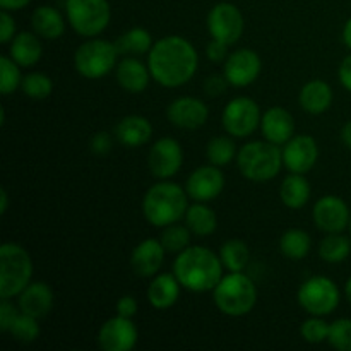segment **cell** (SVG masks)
<instances>
[{
    "mask_svg": "<svg viewBox=\"0 0 351 351\" xmlns=\"http://www.w3.org/2000/svg\"><path fill=\"white\" fill-rule=\"evenodd\" d=\"M153 81L168 89L182 88L192 81L199 69V53L184 36L168 34L154 41L147 53Z\"/></svg>",
    "mask_w": 351,
    "mask_h": 351,
    "instance_id": "obj_1",
    "label": "cell"
},
{
    "mask_svg": "<svg viewBox=\"0 0 351 351\" xmlns=\"http://www.w3.org/2000/svg\"><path fill=\"white\" fill-rule=\"evenodd\" d=\"M223 263L219 254L204 245H191L177 254L173 261V274L185 290L192 293H206L215 290L223 278Z\"/></svg>",
    "mask_w": 351,
    "mask_h": 351,
    "instance_id": "obj_2",
    "label": "cell"
},
{
    "mask_svg": "<svg viewBox=\"0 0 351 351\" xmlns=\"http://www.w3.org/2000/svg\"><path fill=\"white\" fill-rule=\"evenodd\" d=\"M189 194L185 187L171 180H160L151 185L143 197V215L154 228H165L168 225L184 219L189 209Z\"/></svg>",
    "mask_w": 351,
    "mask_h": 351,
    "instance_id": "obj_3",
    "label": "cell"
},
{
    "mask_svg": "<svg viewBox=\"0 0 351 351\" xmlns=\"http://www.w3.org/2000/svg\"><path fill=\"white\" fill-rule=\"evenodd\" d=\"M216 308L226 317H243L250 314L257 304V287L243 271L223 274L213 290Z\"/></svg>",
    "mask_w": 351,
    "mask_h": 351,
    "instance_id": "obj_4",
    "label": "cell"
},
{
    "mask_svg": "<svg viewBox=\"0 0 351 351\" xmlns=\"http://www.w3.org/2000/svg\"><path fill=\"white\" fill-rule=\"evenodd\" d=\"M237 167L243 178L256 184H264L280 175L283 167L281 146L269 141H250L243 144L237 154Z\"/></svg>",
    "mask_w": 351,
    "mask_h": 351,
    "instance_id": "obj_5",
    "label": "cell"
},
{
    "mask_svg": "<svg viewBox=\"0 0 351 351\" xmlns=\"http://www.w3.org/2000/svg\"><path fill=\"white\" fill-rule=\"evenodd\" d=\"M33 259L23 245L5 242L0 247V298H17L33 281Z\"/></svg>",
    "mask_w": 351,
    "mask_h": 351,
    "instance_id": "obj_6",
    "label": "cell"
},
{
    "mask_svg": "<svg viewBox=\"0 0 351 351\" xmlns=\"http://www.w3.org/2000/svg\"><path fill=\"white\" fill-rule=\"evenodd\" d=\"M120 51L115 41L103 38H86L74 51V69L81 77L98 81L115 71Z\"/></svg>",
    "mask_w": 351,
    "mask_h": 351,
    "instance_id": "obj_7",
    "label": "cell"
},
{
    "mask_svg": "<svg viewBox=\"0 0 351 351\" xmlns=\"http://www.w3.org/2000/svg\"><path fill=\"white\" fill-rule=\"evenodd\" d=\"M67 23L79 36H99L112 21L108 0H65Z\"/></svg>",
    "mask_w": 351,
    "mask_h": 351,
    "instance_id": "obj_8",
    "label": "cell"
},
{
    "mask_svg": "<svg viewBox=\"0 0 351 351\" xmlns=\"http://www.w3.org/2000/svg\"><path fill=\"white\" fill-rule=\"evenodd\" d=\"M297 302L308 315L326 317L339 307L341 290L335 280L317 274L300 285L297 291Z\"/></svg>",
    "mask_w": 351,
    "mask_h": 351,
    "instance_id": "obj_9",
    "label": "cell"
},
{
    "mask_svg": "<svg viewBox=\"0 0 351 351\" xmlns=\"http://www.w3.org/2000/svg\"><path fill=\"white\" fill-rule=\"evenodd\" d=\"M261 108L250 96H237L230 99L221 113V123L226 134L235 139L250 137L261 129Z\"/></svg>",
    "mask_w": 351,
    "mask_h": 351,
    "instance_id": "obj_10",
    "label": "cell"
},
{
    "mask_svg": "<svg viewBox=\"0 0 351 351\" xmlns=\"http://www.w3.org/2000/svg\"><path fill=\"white\" fill-rule=\"evenodd\" d=\"M206 26L213 40L223 41L232 47L242 38L245 31V19H243L242 10L235 3L218 2L208 12Z\"/></svg>",
    "mask_w": 351,
    "mask_h": 351,
    "instance_id": "obj_11",
    "label": "cell"
},
{
    "mask_svg": "<svg viewBox=\"0 0 351 351\" xmlns=\"http://www.w3.org/2000/svg\"><path fill=\"white\" fill-rule=\"evenodd\" d=\"M184 165V149L175 137H161L154 141L147 153V168L158 180H170Z\"/></svg>",
    "mask_w": 351,
    "mask_h": 351,
    "instance_id": "obj_12",
    "label": "cell"
},
{
    "mask_svg": "<svg viewBox=\"0 0 351 351\" xmlns=\"http://www.w3.org/2000/svg\"><path fill=\"white\" fill-rule=\"evenodd\" d=\"M314 225L324 233H343L350 228L351 209L339 195H322L312 209Z\"/></svg>",
    "mask_w": 351,
    "mask_h": 351,
    "instance_id": "obj_13",
    "label": "cell"
},
{
    "mask_svg": "<svg viewBox=\"0 0 351 351\" xmlns=\"http://www.w3.org/2000/svg\"><path fill=\"white\" fill-rule=\"evenodd\" d=\"M263 60L252 48H239L232 51L223 64V74L233 88H247L259 79Z\"/></svg>",
    "mask_w": 351,
    "mask_h": 351,
    "instance_id": "obj_14",
    "label": "cell"
},
{
    "mask_svg": "<svg viewBox=\"0 0 351 351\" xmlns=\"http://www.w3.org/2000/svg\"><path fill=\"white\" fill-rule=\"evenodd\" d=\"M226 178L221 168L215 165H202L195 168L185 182V191L194 202H211L225 191Z\"/></svg>",
    "mask_w": 351,
    "mask_h": 351,
    "instance_id": "obj_15",
    "label": "cell"
},
{
    "mask_svg": "<svg viewBox=\"0 0 351 351\" xmlns=\"http://www.w3.org/2000/svg\"><path fill=\"white\" fill-rule=\"evenodd\" d=\"M283 167L290 173H308L319 160V144L308 134H295L281 146Z\"/></svg>",
    "mask_w": 351,
    "mask_h": 351,
    "instance_id": "obj_16",
    "label": "cell"
},
{
    "mask_svg": "<svg viewBox=\"0 0 351 351\" xmlns=\"http://www.w3.org/2000/svg\"><path fill=\"white\" fill-rule=\"evenodd\" d=\"M139 331L132 319L115 315L101 324L98 331V345L103 351H130L136 348Z\"/></svg>",
    "mask_w": 351,
    "mask_h": 351,
    "instance_id": "obj_17",
    "label": "cell"
},
{
    "mask_svg": "<svg viewBox=\"0 0 351 351\" xmlns=\"http://www.w3.org/2000/svg\"><path fill=\"white\" fill-rule=\"evenodd\" d=\"M167 119L182 130H197L208 122L209 108L204 99L195 96H178L168 105Z\"/></svg>",
    "mask_w": 351,
    "mask_h": 351,
    "instance_id": "obj_18",
    "label": "cell"
},
{
    "mask_svg": "<svg viewBox=\"0 0 351 351\" xmlns=\"http://www.w3.org/2000/svg\"><path fill=\"white\" fill-rule=\"evenodd\" d=\"M165 250L160 239H144L130 254V267L139 278H153L161 273L165 264Z\"/></svg>",
    "mask_w": 351,
    "mask_h": 351,
    "instance_id": "obj_19",
    "label": "cell"
},
{
    "mask_svg": "<svg viewBox=\"0 0 351 351\" xmlns=\"http://www.w3.org/2000/svg\"><path fill=\"white\" fill-rule=\"evenodd\" d=\"M55 304V293L45 281H31L17 297V307L21 312L36 319L47 317Z\"/></svg>",
    "mask_w": 351,
    "mask_h": 351,
    "instance_id": "obj_20",
    "label": "cell"
},
{
    "mask_svg": "<svg viewBox=\"0 0 351 351\" xmlns=\"http://www.w3.org/2000/svg\"><path fill=\"white\" fill-rule=\"evenodd\" d=\"M263 137L276 146H283L295 136V119L283 106H271L261 119Z\"/></svg>",
    "mask_w": 351,
    "mask_h": 351,
    "instance_id": "obj_21",
    "label": "cell"
},
{
    "mask_svg": "<svg viewBox=\"0 0 351 351\" xmlns=\"http://www.w3.org/2000/svg\"><path fill=\"white\" fill-rule=\"evenodd\" d=\"M115 79L120 88L129 95H141L147 89L153 75L147 62L144 64L137 57H123L115 67Z\"/></svg>",
    "mask_w": 351,
    "mask_h": 351,
    "instance_id": "obj_22",
    "label": "cell"
},
{
    "mask_svg": "<svg viewBox=\"0 0 351 351\" xmlns=\"http://www.w3.org/2000/svg\"><path fill=\"white\" fill-rule=\"evenodd\" d=\"M182 285L177 280V276L171 273H158L156 276L151 278V283L146 290L147 302L151 307L156 311H168L180 300Z\"/></svg>",
    "mask_w": 351,
    "mask_h": 351,
    "instance_id": "obj_23",
    "label": "cell"
},
{
    "mask_svg": "<svg viewBox=\"0 0 351 351\" xmlns=\"http://www.w3.org/2000/svg\"><path fill=\"white\" fill-rule=\"evenodd\" d=\"M115 139L122 144L123 147L136 149V147L146 146L153 137V123L144 115H127L119 120L115 125Z\"/></svg>",
    "mask_w": 351,
    "mask_h": 351,
    "instance_id": "obj_24",
    "label": "cell"
},
{
    "mask_svg": "<svg viewBox=\"0 0 351 351\" xmlns=\"http://www.w3.org/2000/svg\"><path fill=\"white\" fill-rule=\"evenodd\" d=\"M332 99H335V93H332L331 84L322 79H312V81L305 82L298 93V103L308 115L326 113L331 108Z\"/></svg>",
    "mask_w": 351,
    "mask_h": 351,
    "instance_id": "obj_25",
    "label": "cell"
},
{
    "mask_svg": "<svg viewBox=\"0 0 351 351\" xmlns=\"http://www.w3.org/2000/svg\"><path fill=\"white\" fill-rule=\"evenodd\" d=\"M34 31H21L9 43V57L23 69H31L43 57V43Z\"/></svg>",
    "mask_w": 351,
    "mask_h": 351,
    "instance_id": "obj_26",
    "label": "cell"
},
{
    "mask_svg": "<svg viewBox=\"0 0 351 351\" xmlns=\"http://www.w3.org/2000/svg\"><path fill=\"white\" fill-rule=\"evenodd\" d=\"M67 17L53 5H38L31 14V27L41 40L53 41L64 36Z\"/></svg>",
    "mask_w": 351,
    "mask_h": 351,
    "instance_id": "obj_27",
    "label": "cell"
},
{
    "mask_svg": "<svg viewBox=\"0 0 351 351\" xmlns=\"http://www.w3.org/2000/svg\"><path fill=\"white\" fill-rule=\"evenodd\" d=\"M311 182L302 173H288L280 185V199L288 209L305 208L311 201Z\"/></svg>",
    "mask_w": 351,
    "mask_h": 351,
    "instance_id": "obj_28",
    "label": "cell"
},
{
    "mask_svg": "<svg viewBox=\"0 0 351 351\" xmlns=\"http://www.w3.org/2000/svg\"><path fill=\"white\" fill-rule=\"evenodd\" d=\"M184 221L195 237H209L218 228V215L208 202H192Z\"/></svg>",
    "mask_w": 351,
    "mask_h": 351,
    "instance_id": "obj_29",
    "label": "cell"
},
{
    "mask_svg": "<svg viewBox=\"0 0 351 351\" xmlns=\"http://www.w3.org/2000/svg\"><path fill=\"white\" fill-rule=\"evenodd\" d=\"M115 45L117 48H119L120 55H123V57H141V55L149 53L154 41L149 31L144 29V27L136 26L130 27V29L125 31L123 34H120V38L115 41Z\"/></svg>",
    "mask_w": 351,
    "mask_h": 351,
    "instance_id": "obj_30",
    "label": "cell"
},
{
    "mask_svg": "<svg viewBox=\"0 0 351 351\" xmlns=\"http://www.w3.org/2000/svg\"><path fill=\"white\" fill-rule=\"evenodd\" d=\"M319 257L328 264H341L351 256V239L345 233H326L319 243Z\"/></svg>",
    "mask_w": 351,
    "mask_h": 351,
    "instance_id": "obj_31",
    "label": "cell"
},
{
    "mask_svg": "<svg viewBox=\"0 0 351 351\" xmlns=\"http://www.w3.org/2000/svg\"><path fill=\"white\" fill-rule=\"evenodd\" d=\"M312 239L305 230L290 228L281 235L280 252L290 261H302L311 254Z\"/></svg>",
    "mask_w": 351,
    "mask_h": 351,
    "instance_id": "obj_32",
    "label": "cell"
},
{
    "mask_svg": "<svg viewBox=\"0 0 351 351\" xmlns=\"http://www.w3.org/2000/svg\"><path fill=\"white\" fill-rule=\"evenodd\" d=\"M219 259L223 267L230 273H239L247 267L250 261V249L243 240L230 239L219 249Z\"/></svg>",
    "mask_w": 351,
    "mask_h": 351,
    "instance_id": "obj_33",
    "label": "cell"
},
{
    "mask_svg": "<svg viewBox=\"0 0 351 351\" xmlns=\"http://www.w3.org/2000/svg\"><path fill=\"white\" fill-rule=\"evenodd\" d=\"M235 137L228 136H216L213 137L211 141L206 146V158L211 165L215 167H226V165L232 163L233 160H237V144H235Z\"/></svg>",
    "mask_w": 351,
    "mask_h": 351,
    "instance_id": "obj_34",
    "label": "cell"
},
{
    "mask_svg": "<svg viewBox=\"0 0 351 351\" xmlns=\"http://www.w3.org/2000/svg\"><path fill=\"white\" fill-rule=\"evenodd\" d=\"M191 239H192V232L189 230L187 225H180V221L161 228V235H160L161 243H163L167 252L175 254V256L184 252L187 247H191Z\"/></svg>",
    "mask_w": 351,
    "mask_h": 351,
    "instance_id": "obj_35",
    "label": "cell"
},
{
    "mask_svg": "<svg viewBox=\"0 0 351 351\" xmlns=\"http://www.w3.org/2000/svg\"><path fill=\"white\" fill-rule=\"evenodd\" d=\"M7 335L12 336L17 343H23V345H31V343L36 341L41 335L40 319L33 317V315L24 314V312H19V315L16 317L14 324L10 326V329Z\"/></svg>",
    "mask_w": 351,
    "mask_h": 351,
    "instance_id": "obj_36",
    "label": "cell"
},
{
    "mask_svg": "<svg viewBox=\"0 0 351 351\" xmlns=\"http://www.w3.org/2000/svg\"><path fill=\"white\" fill-rule=\"evenodd\" d=\"M21 65L16 64L9 55L0 57V93L2 96H10L21 89L23 84V72Z\"/></svg>",
    "mask_w": 351,
    "mask_h": 351,
    "instance_id": "obj_37",
    "label": "cell"
},
{
    "mask_svg": "<svg viewBox=\"0 0 351 351\" xmlns=\"http://www.w3.org/2000/svg\"><path fill=\"white\" fill-rule=\"evenodd\" d=\"M21 91L31 99H47L53 93V81L45 72H29L23 77Z\"/></svg>",
    "mask_w": 351,
    "mask_h": 351,
    "instance_id": "obj_38",
    "label": "cell"
},
{
    "mask_svg": "<svg viewBox=\"0 0 351 351\" xmlns=\"http://www.w3.org/2000/svg\"><path fill=\"white\" fill-rule=\"evenodd\" d=\"M329 326L324 321V317H319V315H311L308 319H305L300 326V335L304 338V341L311 343V345H321V343H328L329 336Z\"/></svg>",
    "mask_w": 351,
    "mask_h": 351,
    "instance_id": "obj_39",
    "label": "cell"
},
{
    "mask_svg": "<svg viewBox=\"0 0 351 351\" xmlns=\"http://www.w3.org/2000/svg\"><path fill=\"white\" fill-rule=\"evenodd\" d=\"M328 343L338 351H351V319H336L329 326Z\"/></svg>",
    "mask_w": 351,
    "mask_h": 351,
    "instance_id": "obj_40",
    "label": "cell"
},
{
    "mask_svg": "<svg viewBox=\"0 0 351 351\" xmlns=\"http://www.w3.org/2000/svg\"><path fill=\"white\" fill-rule=\"evenodd\" d=\"M0 300H2L0 302V331L7 335L21 311L17 305L12 304L10 298H0Z\"/></svg>",
    "mask_w": 351,
    "mask_h": 351,
    "instance_id": "obj_41",
    "label": "cell"
},
{
    "mask_svg": "<svg viewBox=\"0 0 351 351\" xmlns=\"http://www.w3.org/2000/svg\"><path fill=\"white\" fill-rule=\"evenodd\" d=\"M113 147V139L108 132L101 130V132H96L95 136L89 141V149H91L93 154L96 156H105L112 151Z\"/></svg>",
    "mask_w": 351,
    "mask_h": 351,
    "instance_id": "obj_42",
    "label": "cell"
},
{
    "mask_svg": "<svg viewBox=\"0 0 351 351\" xmlns=\"http://www.w3.org/2000/svg\"><path fill=\"white\" fill-rule=\"evenodd\" d=\"M230 45L223 43V41H218V40H213L208 43V47H206V57H208L209 62H213V64L219 65V64H225L226 58H228L230 51H228Z\"/></svg>",
    "mask_w": 351,
    "mask_h": 351,
    "instance_id": "obj_43",
    "label": "cell"
},
{
    "mask_svg": "<svg viewBox=\"0 0 351 351\" xmlns=\"http://www.w3.org/2000/svg\"><path fill=\"white\" fill-rule=\"evenodd\" d=\"M16 34H17V26H16V19H14L12 12H9V10H2V16H0V43L9 45Z\"/></svg>",
    "mask_w": 351,
    "mask_h": 351,
    "instance_id": "obj_44",
    "label": "cell"
},
{
    "mask_svg": "<svg viewBox=\"0 0 351 351\" xmlns=\"http://www.w3.org/2000/svg\"><path fill=\"white\" fill-rule=\"evenodd\" d=\"M228 86L230 82L226 81L225 74H213L204 81V93L206 95L213 96V98H216V96L225 95Z\"/></svg>",
    "mask_w": 351,
    "mask_h": 351,
    "instance_id": "obj_45",
    "label": "cell"
},
{
    "mask_svg": "<svg viewBox=\"0 0 351 351\" xmlns=\"http://www.w3.org/2000/svg\"><path fill=\"white\" fill-rule=\"evenodd\" d=\"M137 311H139V304H137V300L132 297V295H123V297H120L119 300H117L115 304L117 315L134 319L136 317Z\"/></svg>",
    "mask_w": 351,
    "mask_h": 351,
    "instance_id": "obj_46",
    "label": "cell"
},
{
    "mask_svg": "<svg viewBox=\"0 0 351 351\" xmlns=\"http://www.w3.org/2000/svg\"><path fill=\"white\" fill-rule=\"evenodd\" d=\"M338 79L343 88L351 93V53L346 55L338 67Z\"/></svg>",
    "mask_w": 351,
    "mask_h": 351,
    "instance_id": "obj_47",
    "label": "cell"
},
{
    "mask_svg": "<svg viewBox=\"0 0 351 351\" xmlns=\"http://www.w3.org/2000/svg\"><path fill=\"white\" fill-rule=\"evenodd\" d=\"M33 0H0V7L2 10H9V12H17V10L26 9Z\"/></svg>",
    "mask_w": 351,
    "mask_h": 351,
    "instance_id": "obj_48",
    "label": "cell"
},
{
    "mask_svg": "<svg viewBox=\"0 0 351 351\" xmlns=\"http://www.w3.org/2000/svg\"><path fill=\"white\" fill-rule=\"evenodd\" d=\"M341 141L343 144H345L346 147L351 151V120H348V122L343 125L341 129Z\"/></svg>",
    "mask_w": 351,
    "mask_h": 351,
    "instance_id": "obj_49",
    "label": "cell"
},
{
    "mask_svg": "<svg viewBox=\"0 0 351 351\" xmlns=\"http://www.w3.org/2000/svg\"><path fill=\"white\" fill-rule=\"evenodd\" d=\"M341 38H343V43H345L346 48H348V50L351 51V17L348 21H346L345 26H343Z\"/></svg>",
    "mask_w": 351,
    "mask_h": 351,
    "instance_id": "obj_50",
    "label": "cell"
},
{
    "mask_svg": "<svg viewBox=\"0 0 351 351\" xmlns=\"http://www.w3.org/2000/svg\"><path fill=\"white\" fill-rule=\"evenodd\" d=\"M7 209H9V194H7V189H0V213L5 215Z\"/></svg>",
    "mask_w": 351,
    "mask_h": 351,
    "instance_id": "obj_51",
    "label": "cell"
},
{
    "mask_svg": "<svg viewBox=\"0 0 351 351\" xmlns=\"http://www.w3.org/2000/svg\"><path fill=\"white\" fill-rule=\"evenodd\" d=\"M345 297H346V300H348V304L351 305V276L346 280V283H345Z\"/></svg>",
    "mask_w": 351,
    "mask_h": 351,
    "instance_id": "obj_52",
    "label": "cell"
},
{
    "mask_svg": "<svg viewBox=\"0 0 351 351\" xmlns=\"http://www.w3.org/2000/svg\"><path fill=\"white\" fill-rule=\"evenodd\" d=\"M348 230H350V233H351V221H350V228Z\"/></svg>",
    "mask_w": 351,
    "mask_h": 351,
    "instance_id": "obj_53",
    "label": "cell"
}]
</instances>
